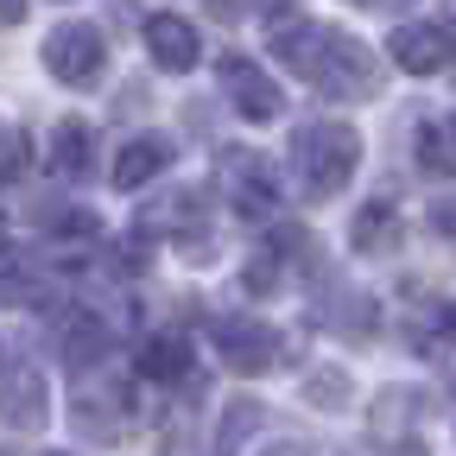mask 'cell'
<instances>
[{
	"instance_id": "cell-1",
	"label": "cell",
	"mask_w": 456,
	"mask_h": 456,
	"mask_svg": "<svg viewBox=\"0 0 456 456\" xmlns=\"http://www.w3.org/2000/svg\"><path fill=\"white\" fill-rule=\"evenodd\" d=\"M273 51L285 70H298L311 89H323L330 102H368L380 89V64L374 51L336 26H317V20H292L273 32Z\"/></svg>"
},
{
	"instance_id": "cell-2",
	"label": "cell",
	"mask_w": 456,
	"mask_h": 456,
	"mask_svg": "<svg viewBox=\"0 0 456 456\" xmlns=\"http://www.w3.org/2000/svg\"><path fill=\"white\" fill-rule=\"evenodd\" d=\"M355 165H362V134H355V127H342V121H311V127H298V140H292V171H298L305 197H336L342 184L355 178Z\"/></svg>"
},
{
	"instance_id": "cell-3",
	"label": "cell",
	"mask_w": 456,
	"mask_h": 456,
	"mask_svg": "<svg viewBox=\"0 0 456 456\" xmlns=\"http://www.w3.org/2000/svg\"><path fill=\"white\" fill-rule=\"evenodd\" d=\"M45 419H51V380L20 342H7V349H0V425L38 431Z\"/></svg>"
},
{
	"instance_id": "cell-4",
	"label": "cell",
	"mask_w": 456,
	"mask_h": 456,
	"mask_svg": "<svg viewBox=\"0 0 456 456\" xmlns=\"http://www.w3.org/2000/svg\"><path fill=\"white\" fill-rule=\"evenodd\" d=\"M102 64H108V45H102V32L83 26V20L57 26V32L45 38V70H51L57 83H95Z\"/></svg>"
},
{
	"instance_id": "cell-5",
	"label": "cell",
	"mask_w": 456,
	"mask_h": 456,
	"mask_svg": "<svg viewBox=\"0 0 456 456\" xmlns=\"http://www.w3.org/2000/svg\"><path fill=\"white\" fill-rule=\"evenodd\" d=\"M216 349H222V368H235V374H273L279 368V330L260 317H222Z\"/></svg>"
},
{
	"instance_id": "cell-6",
	"label": "cell",
	"mask_w": 456,
	"mask_h": 456,
	"mask_svg": "<svg viewBox=\"0 0 456 456\" xmlns=\"http://www.w3.org/2000/svg\"><path fill=\"white\" fill-rule=\"evenodd\" d=\"M222 95H228V108H235L241 121H260V127L285 114L279 83L254 64V57H222Z\"/></svg>"
},
{
	"instance_id": "cell-7",
	"label": "cell",
	"mask_w": 456,
	"mask_h": 456,
	"mask_svg": "<svg viewBox=\"0 0 456 456\" xmlns=\"http://www.w3.org/2000/svg\"><path fill=\"white\" fill-rule=\"evenodd\" d=\"M387 51H393V64L406 77H437V70L456 64V32L437 26V20H412V26H399L387 38Z\"/></svg>"
},
{
	"instance_id": "cell-8",
	"label": "cell",
	"mask_w": 456,
	"mask_h": 456,
	"mask_svg": "<svg viewBox=\"0 0 456 456\" xmlns=\"http://www.w3.org/2000/svg\"><path fill=\"white\" fill-rule=\"evenodd\" d=\"M146 57H152L159 70L184 77V70H197L203 38H197V26H191L184 13H152V20H146Z\"/></svg>"
},
{
	"instance_id": "cell-9",
	"label": "cell",
	"mask_w": 456,
	"mask_h": 456,
	"mask_svg": "<svg viewBox=\"0 0 456 456\" xmlns=\"http://www.w3.org/2000/svg\"><path fill=\"white\" fill-rule=\"evenodd\" d=\"M228 191H235V209H241V216H273V203H279L273 165L254 159V152H235V159H228Z\"/></svg>"
},
{
	"instance_id": "cell-10",
	"label": "cell",
	"mask_w": 456,
	"mask_h": 456,
	"mask_svg": "<svg viewBox=\"0 0 456 456\" xmlns=\"http://www.w3.org/2000/svg\"><path fill=\"white\" fill-rule=\"evenodd\" d=\"M45 159H51V171H57V178L83 184L89 171H95V134H89V121H57V127H51Z\"/></svg>"
},
{
	"instance_id": "cell-11",
	"label": "cell",
	"mask_w": 456,
	"mask_h": 456,
	"mask_svg": "<svg viewBox=\"0 0 456 456\" xmlns=\"http://www.w3.org/2000/svg\"><path fill=\"white\" fill-rule=\"evenodd\" d=\"M165 165H171V146H165L159 134H140V140L121 146V159H114V184H121V191H140V184L159 178Z\"/></svg>"
},
{
	"instance_id": "cell-12",
	"label": "cell",
	"mask_w": 456,
	"mask_h": 456,
	"mask_svg": "<svg viewBox=\"0 0 456 456\" xmlns=\"http://www.w3.org/2000/svg\"><path fill=\"white\" fill-rule=\"evenodd\" d=\"M140 374H146V380H184V374H191V342H184L178 330L146 336V342H140Z\"/></svg>"
},
{
	"instance_id": "cell-13",
	"label": "cell",
	"mask_w": 456,
	"mask_h": 456,
	"mask_svg": "<svg viewBox=\"0 0 456 456\" xmlns=\"http://www.w3.org/2000/svg\"><path fill=\"white\" fill-rule=\"evenodd\" d=\"M349 241H355L362 254H387V248L399 241V209H393L387 197H374L368 209H355V222H349Z\"/></svg>"
},
{
	"instance_id": "cell-14",
	"label": "cell",
	"mask_w": 456,
	"mask_h": 456,
	"mask_svg": "<svg viewBox=\"0 0 456 456\" xmlns=\"http://www.w3.org/2000/svg\"><path fill=\"white\" fill-rule=\"evenodd\" d=\"M0 298H7V305L32 298V273H26V254L13 241H0Z\"/></svg>"
},
{
	"instance_id": "cell-15",
	"label": "cell",
	"mask_w": 456,
	"mask_h": 456,
	"mask_svg": "<svg viewBox=\"0 0 456 456\" xmlns=\"http://www.w3.org/2000/svg\"><path fill=\"white\" fill-rule=\"evenodd\" d=\"M305 393L317 399L323 412H342V406H349V374H342V368H311L305 374Z\"/></svg>"
},
{
	"instance_id": "cell-16",
	"label": "cell",
	"mask_w": 456,
	"mask_h": 456,
	"mask_svg": "<svg viewBox=\"0 0 456 456\" xmlns=\"http://www.w3.org/2000/svg\"><path fill=\"white\" fill-rule=\"evenodd\" d=\"M419 165L431 171V178H450L456 171V146H450L444 127H419Z\"/></svg>"
},
{
	"instance_id": "cell-17",
	"label": "cell",
	"mask_w": 456,
	"mask_h": 456,
	"mask_svg": "<svg viewBox=\"0 0 456 456\" xmlns=\"http://www.w3.org/2000/svg\"><path fill=\"white\" fill-rule=\"evenodd\" d=\"M32 222L45 235H95V216H83V209H32Z\"/></svg>"
},
{
	"instance_id": "cell-18",
	"label": "cell",
	"mask_w": 456,
	"mask_h": 456,
	"mask_svg": "<svg viewBox=\"0 0 456 456\" xmlns=\"http://www.w3.org/2000/svg\"><path fill=\"white\" fill-rule=\"evenodd\" d=\"M248 425H260V406L254 399H235V406H228V425H222V450L235 456V444L248 437Z\"/></svg>"
},
{
	"instance_id": "cell-19",
	"label": "cell",
	"mask_w": 456,
	"mask_h": 456,
	"mask_svg": "<svg viewBox=\"0 0 456 456\" xmlns=\"http://www.w3.org/2000/svg\"><path fill=\"white\" fill-rule=\"evenodd\" d=\"M412 412H419V393H399V387H393V393H380V406H374V425H380V431H393L399 419H412Z\"/></svg>"
},
{
	"instance_id": "cell-20",
	"label": "cell",
	"mask_w": 456,
	"mask_h": 456,
	"mask_svg": "<svg viewBox=\"0 0 456 456\" xmlns=\"http://www.w3.org/2000/svg\"><path fill=\"white\" fill-rule=\"evenodd\" d=\"M20 165H26V140H20L7 121H0V184H7V178H20Z\"/></svg>"
},
{
	"instance_id": "cell-21",
	"label": "cell",
	"mask_w": 456,
	"mask_h": 456,
	"mask_svg": "<svg viewBox=\"0 0 456 456\" xmlns=\"http://www.w3.org/2000/svg\"><path fill=\"white\" fill-rule=\"evenodd\" d=\"M26 20V0H0V26H20Z\"/></svg>"
},
{
	"instance_id": "cell-22",
	"label": "cell",
	"mask_w": 456,
	"mask_h": 456,
	"mask_svg": "<svg viewBox=\"0 0 456 456\" xmlns=\"http://www.w3.org/2000/svg\"><path fill=\"white\" fill-rule=\"evenodd\" d=\"M349 7H374V13H399V7H412V0H349Z\"/></svg>"
},
{
	"instance_id": "cell-23",
	"label": "cell",
	"mask_w": 456,
	"mask_h": 456,
	"mask_svg": "<svg viewBox=\"0 0 456 456\" xmlns=\"http://www.w3.org/2000/svg\"><path fill=\"white\" fill-rule=\"evenodd\" d=\"M260 456H311V444H273V450H260Z\"/></svg>"
},
{
	"instance_id": "cell-24",
	"label": "cell",
	"mask_w": 456,
	"mask_h": 456,
	"mask_svg": "<svg viewBox=\"0 0 456 456\" xmlns=\"http://www.w3.org/2000/svg\"><path fill=\"white\" fill-rule=\"evenodd\" d=\"M45 456H70V450H45Z\"/></svg>"
},
{
	"instance_id": "cell-25",
	"label": "cell",
	"mask_w": 456,
	"mask_h": 456,
	"mask_svg": "<svg viewBox=\"0 0 456 456\" xmlns=\"http://www.w3.org/2000/svg\"><path fill=\"white\" fill-rule=\"evenodd\" d=\"M450 146H456V121H450Z\"/></svg>"
},
{
	"instance_id": "cell-26",
	"label": "cell",
	"mask_w": 456,
	"mask_h": 456,
	"mask_svg": "<svg viewBox=\"0 0 456 456\" xmlns=\"http://www.w3.org/2000/svg\"><path fill=\"white\" fill-rule=\"evenodd\" d=\"M260 7H279V0H260Z\"/></svg>"
},
{
	"instance_id": "cell-27",
	"label": "cell",
	"mask_w": 456,
	"mask_h": 456,
	"mask_svg": "<svg viewBox=\"0 0 456 456\" xmlns=\"http://www.w3.org/2000/svg\"><path fill=\"white\" fill-rule=\"evenodd\" d=\"M450 323H456V317H450Z\"/></svg>"
}]
</instances>
